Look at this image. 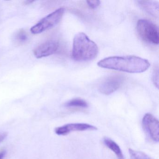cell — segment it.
Instances as JSON below:
<instances>
[{"label": "cell", "instance_id": "6da1fadb", "mask_svg": "<svg viewBox=\"0 0 159 159\" xmlns=\"http://www.w3.org/2000/svg\"><path fill=\"white\" fill-rule=\"evenodd\" d=\"M98 66L108 69L138 73L147 70L150 64L147 59L134 56H127L104 58L98 63Z\"/></svg>", "mask_w": 159, "mask_h": 159}, {"label": "cell", "instance_id": "7a4b0ae2", "mask_svg": "<svg viewBox=\"0 0 159 159\" xmlns=\"http://www.w3.org/2000/svg\"><path fill=\"white\" fill-rule=\"evenodd\" d=\"M98 52L96 43L91 40L85 33L80 32L75 35L71 54L74 60L79 62L90 61L96 58Z\"/></svg>", "mask_w": 159, "mask_h": 159}, {"label": "cell", "instance_id": "3957f363", "mask_svg": "<svg viewBox=\"0 0 159 159\" xmlns=\"http://www.w3.org/2000/svg\"><path fill=\"white\" fill-rule=\"evenodd\" d=\"M137 31L141 39L149 43L159 44V29L157 26L147 19H140L137 24Z\"/></svg>", "mask_w": 159, "mask_h": 159}, {"label": "cell", "instance_id": "277c9868", "mask_svg": "<svg viewBox=\"0 0 159 159\" xmlns=\"http://www.w3.org/2000/svg\"><path fill=\"white\" fill-rule=\"evenodd\" d=\"M65 11V9L61 8L48 15L31 28V33L40 34L55 26L62 20Z\"/></svg>", "mask_w": 159, "mask_h": 159}, {"label": "cell", "instance_id": "5b68a950", "mask_svg": "<svg viewBox=\"0 0 159 159\" xmlns=\"http://www.w3.org/2000/svg\"><path fill=\"white\" fill-rule=\"evenodd\" d=\"M143 129L148 136L152 141H159V123L157 118L151 113H146L142 121Z\"/></svg>", "mask_w": 159, "mask_h": 159}, {"label": "cell", "instance_id": "8992f818", "mask_svg": "<svg viewBox=\"0 0 159 159\" xmlns=\"http://www.w3.org/2000/svg\"><path fill=\"white\" fill-rule=\"evenodd\" d=\"M124 77L120 75H112L104 79L98 85L99 92L108 95L117 91L121 86Z\"/></svg>", "mask_w": 159, "mask_h": 159}, {"label": "cell", "instance_id": "52a82bcc", "mask_svg": "<svg viewBox=\"0 0 159 159\" xmlns=\"http://www.w3.org/2000/svg\"><path fill=\"white\" fill-rule=\"evenodd\" d=\"M97 127L86 123H70L57 127L55 130L58 135L65 136L75 131H93L97 130Z\"/></svg>", "mask_w": 159, "mask_h": 159}, {"label": "cell", "instance_id": "ba28073f", "mask_svg": "<svg viewBox=\"0 0 159 159\" xmlns=\"http://www.w3.org/2000/svg\"><path fill=\"white\" fill-rule=\"evenodd\" d=\"M59 46V43L57 41H47L38 46L34 50L33 53L37 58L46 57L56 53Z\"/></svg>", "mask_w": 159, "mask_h": 159}, {"label": "cell", "instance_id": "9c48e42d", "mask_svg": "<svg viewBox=\"0 0 159 159\" xmlns=\"http://www.w3.org/2000/svg\"><path fill=\"white\" fill-rule=\"evenodd\" d=\"M139 5L145 12L151 16L158 18L159 15V2L155 1H139Z\"/></svg>", "mask_w": 159, "mask_h": 159}, {"label": "cell", "instance_id": "30bf717a", "mask_svg": "<svg viewBox=\"0 0 159 159\" xmlns=\"http://www.w3.org/2000/svg\"><path fill=\"white\" fill-rule=\"evenodd\" d=\"M103 141L104 145L115 153L118 159H125L120 148L115 141L108 137H104Z\"/></svg>", "mask_w": 159, "mask_h": 159}, {"label": "cell", "instance_id": "8fae6325", "mask_svg": "<svg viewBox=\"0 0 159 159\" xmlns=\"http://www.w3.org/2000/svg\"><path fill=\"white\" fill-rule=\"evenodd\" d=\"M66 107L81 108H86L88 107V104L85 100L81 98H74L67 102L65 104Z\"/></svg>", "mask_w": 159, "mask_h": 159}, {"label": "cell", "instance_id": "7c38bea8", "mask_svg": "<svg viewBox=\"0 0 159 159\" xmlns=\"http://www.w3.org/2000/svg\"><path fill=\"white\" fill-rule=\"evenodd\" d=\"M130 159H152L144 152L129 148Z\"/></svg>", "mask_w": 159, "mask_h": 159}, {"label": "cell", "instance_id": "4fadbf2b", "mask_svg": "<svg viewBox=\"0 0 159 159\" xmlns=\"http://www.w3.org/2000/svg\"><path fill=\"white\" fill-rule=\"evenodd\" d=\"M16 39L20 43L25 42L28 39L27 34L25 30H19L16 35Z\"/></svg>", "mask_w": 159, "mask_h": 159}, {"label": "cell", "instance_id": "5bb4252c", "mask_svg": "<svg viewBox=\"0 0 159 159\" xmlns=\"http://www.w3.org/2000/svg\"><path fill=\"white\" fill-rule=\"evenodd\" d=\"M152 80L155 86L158 88L159 87V68L158 66H155L152 72Z\"/></svg>", "mask_w": 159, "mask_h": 159}, {"label": "cell", "instance_id": "9a60e30c", "mask_svg": "<svg viewBox=\"0 0 159 159\" xmlns=\"http://www.w3.org/2000/svg\"><path fill=\"white\" fill-rule=\"evenodd\" d=\"M86 2L91 9H94L99 6L101 2L100 1H87Z\"/></svg>", "mask_w": 159, "mask_h": 159}, {"label": "cell", "instance_id": "2e32d148", "mask_svg": "<svg viewBox=\"0 0 159 159\" xmlns=\"http://www.w3.org/2000/svg\"><path fill=\"white\" fill-rule=\"evenodd\" d=\"M7 135L8 134L6 133H0V143L5 139L7 137Z\"/></svg>", "mask_w": 159, "mask_h": 159}, {"label": "cell", "instance_id": "e0dca14e", "mask_svg": "<svg viewBox=\"0 0 159 159\" xmlns=\"http://www.w3.org/2000/svg\"><path fill=\"white\" fill-rule=\"evenodd\" d=\"M6 154V151L5 150H2L0 151V159H3Z\"/></svg>", "mask_w": 159, "mask_h": 159}, {"label": "cell", "instance_id": "ac0fdd59", "mask_svg": "<svg viewBox=\"0 0 159 159\" xmlns=\"http://www.w3.org/2000/svg\"><path fill=\"white\" fill-rule=\"evenodd\" d=\"M34 2V1H30V0H29V1H25V4H30L32 3V2Z\"/></svg>", "mask_w": 159, "mask_h": 159}]
</instances>
